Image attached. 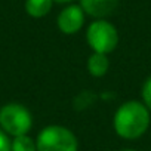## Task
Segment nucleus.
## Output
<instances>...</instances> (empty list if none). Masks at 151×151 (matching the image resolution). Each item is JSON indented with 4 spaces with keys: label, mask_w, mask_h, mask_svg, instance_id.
<instances>
[{
    "label": "nucleus",
    "mask_w": 151,
    "mask_h": 151,
    "mask_svg": "<svg viewBox=\"0 0 151 151\" xmlns=\"http://www.w3.org/2000/svg\"><path fill=\"white\" fill-rule=\"evenodd\" d=\"M113 126L123 139H136L142 136L150 126V110L144 102L126 101L114 113Z\"/></svg>",
    "instance_id": "nucleus-1"
},
{
    "label": "nucleus",
    "mask_w": 151,
    "mask_h": 151,
    "mask_svg": "<svg viewBox=\"0 0 151 151\" xmlns=\"http://www.w3.org/2000/svg\"><path fill=\"white\" fill-rule=\"evenodd\" d=\"M36 147L37 151H77L79 141L70 129L59 124H50L40 130Z\"/></svg>",
    "instance_id": "nucleus-2"
},
{
    "label": "nucleus",
    "mask_w": 151,
    "mask_h": 151,
    "mask_svg": "<svg viewBox=\"0 0 151 151\" xmlns=\"http://www.w3.org/2000/svg\"><path fill=\"white\" fill-rule=\"evenodd\" d=\"M33 126V117L28 108L21 104L9 102L0 108V129L11 136L27 135Z\"/></svg>",
    "instance_id": "nucleus-3"
},
{
    "label": "nucleus",
    "mask_w": 151,
    "mask_h": 151,
    "mask_svg": "<svg viewBox=\"0 0 151 151\" xmlns=\"http://www.w3.org/2000/svg\"><path fill=\"white\" fill-rule=\"evenodd\" d=\"M86 40L93 52L108 55L117 47L119 33L111 22L104 19H96L88 27Z\"/></svg>",
    "instance_id": "nucleus-4"
},
{
    "label": "nucleus",
    "mask_w": 151,
    "mask_h": 151,
    "mask_svg": "<svg viewBox=\"0 0 151 151\" xmlns=\"http://www.w3.org/2000/svg\"><path fill=\"white\" fill-rule=\"evenodd\" d=\"M58 28L64 34H76L85 24V12L77 5H70L61 11L56 19Z\"/></svg>",
    "instance_id": "nucleus-5"
},
{
    "label": "nucleus",
    "mask_w": 151,
    "mask_h": 151,
    "mask_svg": "<svg viewBox=\"0 0 151 151\" xmlns=\"http://www.w3.org/2000/svg\"><path fill=\"white\" fill-rule=\"evenodd\" d=\"M119 0H80V8L93 18H105L117 8Z\"/></svg>",
    "instance_id": "nucleus-6"
},
{
    "label": "nucleus",
    "mask_w": 151,
    "mask_h": 151,
    "mask_svg": "<svg viewBox=\"0 0 151 151\" xmlns=\"http://www.w3.org/2000/svg\"><path fill=\"white\" fill-rule=\"evenodd\" d=\"M88 71L93 77H102L107 74L108 68H110V61L107 58V55L104 53H96L93 52L89 58H88Z\"/></svg>",
    "instance_id": "nucleus-7"
},
{
    "label": "nucleus",
    "mask_w": 151,
    "mask_h": 151,
    "mask_svg": "<svg viewBox=\"0 0 151 151\" xmlns=\"http://www.w3.org/2000/svg\"><path fill=\"white\" fill-rule=\"evenodd\" d=\"M53 5V0H25V11L33 18L46 17Z\"/></svg>",
    "instance_id": "nucleus-8"
},
{
    "label": "nucleus",
    "mask_w": 151,
    "mask_h": 151,
    "mask_svg": "<svg viewBox=\"0 0 151 151\" xmlns=\"http://www.w3.org/2000/svg\"><path fill=\"white\" fill-rule=\"evenodd\" d=\"M11 151H37L36 141H33L28 135L15 136L11 141Z\"/></svg>",
    "instance_id": "nucleus-9"
},
{
    "label": "nucleus",
    "mask_w": 151,
    "mask_h": 151,
    "mask_svg": "<svg viewBox=\"0 0 151 151\" xmlns=\"http://www.w3.org/2000/svg\"><path fill=\"white\" fill-rule=\"evenodd\" d=\"M142 101L147 105V108L151 111V76L145 80L142 86Z\"/></svg>",
    "instance_id": "nucleus-10"
},
{
    "label": "nucleus",
    "mask_w": 151,
    "mask_h": 151,
    "mask_svg": "<svg viewBox=\"0 0 151 151\" xmlns=\"http://www.w3.org/2000/svg\"><path fill=\"white\" fill-rule=\"evenodd\" d=\"M0 151H11V139L3 129H0Z\"/></svg>",
    "instance_id": "nucleus-11"
},
{
    "label": "nucleus",
    "mask_w": 151,
    "mask_h": 151,
    "mask_svg": "<svg viewBox=\"0 0 151 151\" xmlns=\"http://www.w3.org/2000/svg\"><path fill=\"white\" fill-rule=\"evenodd\" d=\"M56 3H68V2H73V0H53Z\"/></svg>",
    "instance_id": "nucleus-12"
},
{
    "label": "nucleus",
    "mask_w": 151,
    "mask_h": 151,
    "mask_svg": "<svg viewBox=\"0 0 151 151\" xmlns=\"http://www.w3.org/2000/svg\"><path fill=\"white\" fill-rule=\"evenodd\" d=\"M120 151H138V150H130V148H126V150H120Z\"/></svg>",
    "instance_id": "nucleus-13"
}]
</instances>
